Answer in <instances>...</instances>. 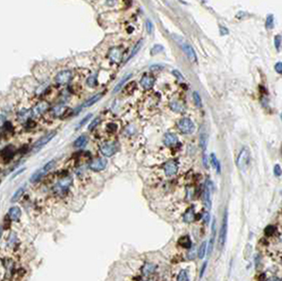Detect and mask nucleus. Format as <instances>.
<instances>
[{
    "label": "nucleus",
    "mask_w": 282,
    "mask_h": 281,
    "mask_svg": "<svg viewBox=\"0 0 282 281\" xmlns=\"http://www.w3.org/2000/svg\"><path fill=\"white\" fill-rule=\"evenodd\" d=\"M174 38L177 40V43L180 45V47L182 48V50H183V52L185 53V55L187 56V58L189 59L190 61H192V63H195V61H197V55H195L194 48H192L189 43H186L183 38H181L180 36L174 35Z\"/></svg>",
    "instance_id": "obj_1"
},
{
    "label": "nucleus",
    "mask_w": 282,
    "mask_h": 281,
    "mask_svg": "<svg viewBox=\"0 0 282 281\" xmlns=\"http://www.w3.org/2000/svg\"><path fill=\"white\" fill-rule=\"evenodd\" d=\"M228 214L227 211H225L224 212V217L222 219V225H221V229H220V235H219V248H223V246L225 245L226 242V237H227V224H228Z\"/></svg>",
    "instance_id": "obj_2"
},
{
    "label": "nucleus",
    "mask_w": 282,
    "mask_h": 281,
    "mask_svg": "<svg viewBox=\"0 0 282 281\" xmlns=\"http://www.w3.org/2000/svg\"><path fill=\"white\" fill-rule=\"evenodd\" d=\"M177 128L179 130L184 134H190L194 131V124L192 123V121L187 117H184L181 118L177 122Z\"/></svg>",
    "instance_id": "obj_3"
},
{
    "label": "nucleus",
    "mask_w": 282,
    "mask_h": 281,
    "mask_svg": "<svg viewBox=\"0 0 282 281\" xmlns=\"http://www.w3.org/2000/svg\"><path fill=\"white\" fill-rule=\"evenodd\" d=\"M248 164H249V150L246 147H243L240 151L238 159H237V165H238L239 169L245 170Z\"/></svg>",
    "instance_id": "obj_4"
},
{
    "label": "nucleus",
    "mask_w": 282,
    "mask_h": 281,
    "mask_svg": "<svg viewBox=\"0 0 282 281\" xmlns=\"http://www.w3.org/2000/svg\"><path fill=\"white\" fill-rule=\"evenodd\" d=\"M72 79V72L70 70H63L55 76V83L59 86H64L70 83Z\"/></svg>",
    "instance_id": "obj_5"
},
{
    "label": "nucleus",
    "mask_w": 282,
    "mask_h": 281,
    "mask_svg": "<svg viewBox=\"0 0 282 281\" xmlns=\"http://www.w3.org/2000/svg\"><path fill=\"white\" fill-rule=\"evenodd\" d=\"M55 134H56V132L52 131V132H49V133H46V135H43V138L39 139V140L34 144V146H33V151H34V152L39 151V150H40L41 148L43 147V146H46V144L49 143V142H50L53 138H54Z\"/></svg>",
    "instance_id": "obj_6"
},
{
    "label": "nucleus",
    "mask_w": 282,
    "mask_h": 281,
    "mask_svg": "<svg viewBox=\"0 0 282 281\" xmlns=\"http://www.w3.org/2000/svg\"><path fill=\"white\" fill-rule=\"evenodd\" d=\"M71 185H72V178L67 176V178L61 179V180L59 181L56 185H55L54 190H55V192H57V194H63L69 189V187H70Z\"/></svg>",
    "instance_id": "obj_7"
},
{
    "label": "nucleus",
    "mask_w": 282,
    "mask_h": 281,
    "mask_svg": "<svg viewBox=\"0 0 282 281\" xmlns=\"http://www.w3.org/2000/svg\"><path fill=\"white\" fill-rule=\"evenodd\" d=\"M108 58L112 61L113 63H119L123 58V50L119 47H113L109 50Z\"/></svg>",
    "instance_id": "obj_8"
},
{
    "label": "nucleus",
    "mask_w": 282,
    "mask_h": 281,
    "mask_svg": "<svg viewBox=\"0 0 282 281\" xmlns=\"http://www.w3.org/2000/svg\"><path fill=\"white\" fill-rule=\"evenodd\" d=\"M49 109V103L48 101H39L37 105H35L33 107V109L31 110V116L32 117H38L43 115L44 112Z\"/></svg>",
    "instance_id": "obj_9"
},
{
    "label": "nucleus",
    "mask_w": 282,
    "mask_h": 281,
    "mask_svg": "<svg viewBox=\"0 0 282 281\" xmlns=\"http://www.w3.org/2000/svg\"><path fill=\"white\" fill-rule=\"evenodd\" d=\"M117 146L114 142H107V143H104L103 145H101V153L105 156H112L113 154L116 152Z\"/></svg>",
    "instance_id": "obj_10"
},
{
    "label": "nucleus",
    "mask_w": 282,
    "mask_h": 281,
    "mask_svg": "<svg viewBox=\"0 0 282 281\" xmlns=\"http://www.w3.org/2000/svg\"><path fill=\"white\" fill-rule=\"evenodd\" d=\"M107 166V160L104 158H97L91 161L89 164V168L93 171H101L104 170Z\"/></svg>",
    "instance_id": "obj_11"
},
{
    "label": "nucleus",
    "mask_w": 282,
    "mask_h": 281,
    "mask_svg": "<svg viewBox=\"0 0 282 281\" xmlns=\"http://www.w3.org/2000/svg\"><path fill=\"white\" fill-rule=\"evenodd\" d=\"M154 83H155L154 76H152V75H150V74H144L143 77L141 78V81H139L142 87L146 90L151 89L153 87V85H154Z\"/></svg>",
    "instance_id": "obj_12"
},
{
    "label": "nucleus",
    "mask_w": 282,
    "mask_h": 281,
    "mask_svg": "<svg viewBox=\"0 0 282 281\" xmlns=\"http://www.w3.org/2000/svg\"><path fill=\"white\" fill-rule=\"evenodd\" d=\"M215 238H216V219L212 221V237L209 239V242L207 244V247H206V254L207 256H210L214 251V244H215Z\"/></svg>",
    "instance_id": "obj_13"
},
{
    "label": "nucleus",
    "mask_w": 282,
    "mask_h": 281,
    "mask_svg": "<svg viewBox=\"0 0 282 281\" xmlns=\"http://www.w3.org/2000/svg\"><path fill=\"white\" fill-rule=\"evenodd\" d=\"M164 171L167 176H172L177 173V164L174 161H168L165 165H164Z\"/></svg>",
    "instance_id": "obj_14"
},
{
    "label": "nucleus",
    "mask_w": 282,
    "mask_h": 281,
    "mask_svg": "<svg viewBox=\"0 0 282 281\" xmlns=\"http://www.w3.org/2000/svg\"><path fill=\"white\" fill-rule=\"evenodd\" d=\"M204 202L207 209L212 208V183L210 182H208V185H206L204 189Z\"/></svg>",
    "instance_id": "obj_15"
},
{
    "label": "nucleus",
    "mask_w": 282,
    "mask_h": 281,
    "mask_svg": "<svg viewBox=\"0 0 282 281\" xmlns=\"http://www.w3.org/2000/svg\"><path fill=\"white\" fill-rule=\"evenodd\" d=\"M169 107H170V109H171L172 111L177 112V113H182V112H184V111H185V109H186L185 104H184L183 101H177V99H174V101H170Z\"/></svg>",
    "instance_id": "obj_16"
},
{
    "label": "nucleus",
    "mask_w": 282,
    "mask_h": 281,
    "mask_svg": "<svg viewBox=\"0 0 282 281\" xmlns=\"http://www.w3.org/2000/svg\"><path fill=\"white\" fill-rule=\"evenodd\" d=\"M164 144L168 147H171V146H174L175 144H177V136L175 135L174 133H166L164 135Z\"/></svg>",
    "instance_id": "obj_17"
},
{
    "label": "nucleus",
    "mask_w": 282,
    "mask_h": 281,
    "mask_svg": "<svg viewBox=\"0 0 282 281\" xmlns=\"http://www.w3.org/2000/svg\"><path fill=\"white\" fill-rule=\"evenodd\" d=\"M9 217H10V219L12 221H17L20 219L21 217V211L19 207L17 206H13L10 208V211H9Z\"/></svg>",
    "instance_id": "obj_18"
},
{
    "label": "nucleus",
    "mask_w": 282,
    "mask_h": 281,
    "mask_svg": "<svg viewBox=\"0 0 282 281\" xmlns=\"http://www.w3.org/2000/svg\"><path fill=\"white\" fill-rule=\"evenodd\" d=\"M194 219H195L194 208V207H190V208H188L187 211H185V214H184V216H183V220H184V222H186V223H191L194 221Z\"/></svg>",
    "instance_id": "obj_19"
},
{
    "label": "nucleus",
    "mask_w": 282,
    "mask_h": 281,
    "mask_svg": "<svg viewBox=\"0 0 282 281\" xmlns=\"http://www.w3.org/2000/svg\"><path fill=\"white\" fill-rule=\"evenodd\" d=\"M67 110L68 109H67L65 105H57L52 109V114L55 117H61L63 115H65Z\"/></svg>",
    "instance_id": "obj_20"
},
{
    "label": "nucleus",
    "mask_w": 282,
    "mask_h": 281,
    "mask_svg": "<svg viewBox=\"0 0 282 281\" xmlns=\"http://www.w3.org/2000/svg\"><path fill=\"white\" fill-rule=\"evenodd\" d=\"M131 76H132V74H131V73H129V74H126L125 76H124L123 78H122L121 81H119V84H117V85L115 86V88L113 89V93H117V92H119V90H122V87H123V86L125 85V83H127L128 79H129Z\"/></svg>",
    "instance_id": "obj_21"
},
{
    "label": "nucleus",
    "mask_w": 282,
    "mask_h": 281,
    "mask_svg": "<svg viewBox=\"0 0 282 281\" xmlns=\"http://www.w3.org/2000/svg\"><path fill=\"white\" fill-rule=\"evenodd\" d=\"M88 143V138L86 135H81L79 138H77L76 140L74 141V144H73V146H74L75 148H81V147H85L86 145H87Z\"/></svg>",
    "instance_id": "obj_22"
},
{
    "label": "nucleus",
    "mask_w": 282,
    "mask_h": 281,
    "mask_svg": "<svg viewBox=\"0 0 282 281\" xmlns=\"http://www.w3.org/2000/svg\"><path fill=\"white\" fill-rule=\"evenodd\" d=\"M155 271V265L152 264V263H145L144 266L142 267V273L144 275H151V274L154 273Z\"/></svg>",
    "instance_id": "obj_23"
},
{
    "label": "nucleus",
    "mask_w": 282,
    "mask_h": 281,
    "mask_svg": "<svg viewBox=\"0 0 282 281\" xmlns=\"http://www.w3.org/2000/svg\"><path fill=\"white\" fill-rule=\"evenodd\" d=\"M101 96H103V93H98V94L94 95V96H92L91 98H89L85 104H83V105H81V107H90V106L94 105L96 101H98L99 99L101 98Z\"/></svg>",
    "instance_id": "obj_24"
},
{
    "label": "nucleus",
    "mask_w": 282,
    "mask_h": 281,
    "mask_svg": "<svg viewBox=\"0 0 282 281\" xmlns=\"http://www.w3.org/2000/svg\"><path fill=\"white\" fill-rule=\"evenodd\" d=\"M46 174V172L43 171V169L41 168V169H39V170H37L36 172H35L34 174H32V176L30 178V182L31 183H35V182H37V181H39V180H41V178Z\"/></svg>",
    "instance_id": "obj_25"
},
{
    "label": "nucleus",
    "mask_w": 282,
    "mask_h": 281,
    "mask_svg": "<svg viewBox=\"0 0 282 281\" xmlns=\"http://www.w3.org/2000/svg\"><path fill=\"white\" fill-rule=\"evenodd\" d=\"M179 244L181 245L182 247H184V248H190V246H191V241H190V238L188 236H184V237H182V238H180Z\"/></svg>",
    "instance_id": "obj_26"
},
{
    "label": "nucleus",
    "mask_w": 282,
    "mask_h": 281,
    "mask_svg": "<svg viewBox=\"0 0 282 281\" xmlns=\"http://www.w3.org/2000/svg\"><path fill=\"white\" fill-rule=\"evenodd\" d=\"M23 192H24V187H23V186H22V187H19L18 189H17L16 191L14 192V194H13L12 198H11V202H12V203L17 202V201H18L19 199H20L21 197H22Z\"/></svg>",
    "instance_id": "obj_27"
},
{
    "label": "nucleus",
    "mask_w": 282,
    "mask_h": 281,
    "mask_svg": "<svg viewBox=\"0 0 282 281\" xmlns=\"http://www.w3.org/2000/svg\"><path fill=\"white\" fill-rule=\"evenodd\" d=\"M210 163H212V167L217 169L218 173H220V171H221V166H220V162L218 161V159H217V156L215 153L210 154Z\"/></svg>",
    "instance_id": "obj_28"
},
{
    "label": "nucleus",
    "mask_w": 282,
    "mask_h": 281,
    "mask_svg": "<svg viewBox=\"0 0 282 281\" xmlns=\"http://www.w3.org/2000/svg\"><path fill=\"white\" fill-rule=\"evenodd\" d=\"M206 247H207V242L206 241H203L200 245L199 249H198V257L200 259H203L204 256L206 255Z\"/></svg>",
    "instance_id": "obj_29"
},
{
    "label": "nucleus",
    "mask_w": 282,
    "mask_h": 281,
    "mask_svg": "<svg viewBox=\"0 0 282 281\" xmlns=\"http://www.w3.org/2000/svg\"><path fill=\"white\" fill-rule=\"evenodd\" d=\"M143 43H144L143 40H139V43H137L136 45H135L134 47H133L132 51H131V53H130V55H129V59L132 58L133 56H135V55H136V53L139 52V50H141V48H142V46H143Z\"/></svg>",
    "instance_id": "obj_30"
},
{
    "label": "nucleus",
    "mask_w": 282,
    "mask_h": 281,
    "mask_svg": "<svg viewBox=\"0 0 282 281\" xmlns=\"http://www.w3.org/2000/svg\"><path fill=\"white\" fill-rule=\"evenodd\" d=\"M206 133H204V132H201L200 133V147H201V149L203 150V153L205 152V149H206Z\"/></svg>",
    "instance_id": "obj_31"
},
{
    "label": "nucleus",
    "mask_w": 282,
    "mask_h": 281,
    "mask_svg": "<svg viewBox=\"0 0 282 281\" xmlns=\"http://www.w3.org/2000/svg\"><path fill=\"white\" fill-rule=\"evenodd\" d=\"M265 26L270 30L274 28V16L273 15H267L265 20Z\"/></svg>",
    "instance_id": "obj_32"
},
{
    "label": "nucleus",
    "mask_w": 282,
    "mask_h": 281,
    "mask_svg": "<svg viewBox=\"0 0 282 281\" xmlns=\"http://www.w3.org/2000/svg\"><path fill=\"white\" fill-rule=\"evenodd\" d=\"M192 97H194V104L197 105V107L201 108L202 107V101H201V96H200V94L198 93L197 91H194V94H192Z\"/></svg>",
    "instance_id": "obj_33"
},
{
    "label": "nucleus",
    "mask_w": 282,
    "mask_h": 281,
    "mask_svg": "<svg viewBox=\"0 0 282 281\" xmlns=\"http://www.w3.org/2000/svg\"><path fill=\"white\" fill-rule=\"evenodd\" d=\"M54 166H55V161L52 160V161H50V162L46 163V164L43 167V171L46 173V172L51 171V169H53V167H54Z\"/></svg>",
    "instance_id": "obj_34"
},
{
    "label": "nucleus",
    "mask_w": 282,
    "mask_h": 281,
    "mask_svg": "<svg viewBox=\"0 0 282 281\" xmlns=\"http://www.w3.org/2000/svg\"><path fill=\"white\" fill-rule=\"evenodd\" d=\"M275 231H276V227H275L274 225H268V226H266L265 229H264V234H265L266 236H273Z\"/></svg>",
    "instance_id": "obj_35"
},
{
    "label": "nucleus",
    "mask_w": 282,
    "mask_h": 281,
    "mask_svg": "<svg viewBox=\"0 0 282 281\" xmlns=\"http://www.w3.org/2000/svg\"><path fill=\"white\" fill-rule=\"evenodd\" d=\"M177 281H187V273H186V271L182 269V271L180 272L179 275H177Z\"/></svg>",
    "instance_id": "obj_36"
},
{
    "label": "nucleus",
    "mask_w": 282,
    "mask_h": 281,
    "mask_svg": "<svg viewBox=\"0 0 282 281\" xmlns=\"http://www.w3.org/2000/svg\"><path fill=\"white\" fill-rule=\"evenodd\" d=\"M14 156V153H13V151H11V150H9L8 148L4 150H2V156H3L5 160H10L12 156Z\"/></svg>",
    "instance_id": "obj_37"
},
{
    "label": "nucleus",
    "mask_w": 282,
    "mask_h": 281,
    "mask_svg": "<svg viewBox=\"0 0 282 281\" xmlns=\"http://www.w3.org/2000/svg\"><path fill=\"white\" fill-rule=\"evenodd\" d=\"M153 29H154V26H153V23L151 22V20H149V19H148V20L146 21V30H147L148 34H152V33H153Z\"/></svg>",
    "instance_id": "obj_38"
},
{
    "label": "nucleus",
    "mask_w": 282,
    "mask_h": 281,
    "mask_svg": "<svg viewBox=\"0 0 282 281\" xmlns=\"http://www.w3.org/2000/svg\"><path fill=\"white\" fill-rule=\"evenodd\" d=\"M91 117H92V114H91V113H90V114H88V115H86L85 117H84L83 119H81V122H79V124H78V126H77V128H76V129H78V128L83 127V126L85 125L86 123H88V121L91 118Z\"/></svg>",
    "instance_id": "obj_39"
},
{
    "label": "nucleus",
    "mask_w": 282,
    "mask_h": 281,
    "mask_svg": "<svg viewBox=\"0 0 282 281\" xmlns=\"http://www.w3.org/2000/svg\"><path fill=\"white\" fill-rule=\"evenodd\" d=\"M163 50H164L163 46H161V45H156V46H154V47L152 48V50H151V54H152V55H154V54H157V53H161Z\"/></svg>",
    "instance_id": "obj_40"
},
{
    "label": "nucleus",
    "mask_w": 282,
    "mask_h": 281,
    "mask_svg": "<svg viewBox=\"0 0 282 281\" xmlns=\"http://www.w3.org/2000/svg\"><path fill=\"white\" fill-rule=\"evenodd\" d=\"M99 123H101V117H96V118H94L92 123L90 124V126H89V130H93Z\"/></svg>",
    "instance_id": "obj_41"
},
{
    "label": "nucleus",
    "mask_w": 282,
    "mask_h": 281,
    "mask_svg": "<svg viewBox=\"0 0 282 281\" xmlns=\"http://www.w3.org/2000/svg\"><path fill=\"white\" fill-rule=\"evenodd\" d=\"M274 41H275V47H276L277 50L279 51L280 50V43H281V36L280 35H276V36H275Z\"/></svg>",
    "instance_id": "obj_42"
},
{
    "label": "nucleus",
    "mask_w": 282,
    "mask_h": 281,
    "mask_svg": "<svg viewBox=\"0 0 282 281\" xmlns=\"http://www.w3.org/2000/svg\"><path fill=\"white\" fill-rule=\"evenodd\" d=\"M274 173L276 176H281V168L278 164L274 166Z\"/></svg>",
    "instance_id": "obj_43"
},
{
    "label": "nucleus",
    "mask_w": 282,
    "mask_h": 281,
    "mask_svg": "<svg viewBox=\"0 0 282 281\" xmlns=\"http://www.w3.org/2000/svg\"><path fill=\"white\" fill-rule=\"evenodd\" d=\"M95 76H90L88 78V81H87V85L88 86H90V87H94L95 86Z\"/></svg>",
    "instance_id": "obj_44"
},
{
    "label": "nucleus",
    "mask_w": 282,
    "mask_h": 281,
    "mask_svg": "<svg viewBox=\"0 0 282 281\" xmlns=\"http://www.w3.org/2000/svg\"><path fill=\"white\" fill-rule=\"evenodd\" d=\"M275 70L278 74H281L282 73V63H277L275 65Z\"/></svg>",
    "instance_id": "obj_45"
},
{
    "label": "nucleus",
    "mask_w": 282,
    "mask_h": 281,
    "mask_svg": "<svg viewBox=\"0 0 282 281\" xmlns=\"http://www.w3.org/2000/svg\"><path fill=\"white\" fill-rule=\"evenodd\" d=\"M206 267H207V262H204L203 264H202V267H201L200 277H203V276H204V274H205V271H206Z\"/></svg>",
    "instance_id": "obj_46"
},
{
    "label": "nucleus",
    "mask_w": 282,
    "mask_h": 281,
    "mask_svg": "<svg viewBox=\"0 0 282 281\" xmlns=\"http://www.w3.org/2000/svg\"><path fill=\"white\" fill-rule=\"evenodd\" d=\"M116 125L115 124H109V125L107 126V129L109 130L110 132H114L115 130H116Z\"/></svg>",
    "instance_id": "obj_47"
},
{
    "label": "nucleus",
    "mask_w": 282,
    "mask_h": 281,
    "mask_svg": "<svg viewBox=\"0 0 282 281\" xmlns=\"http://www.w3.org/2000/svg\"><path fill=\"white\" fill-rule=\"evenodd\" d=\"M210 221V214L209 212H205V214H204V222L206 223V224H208Z\"/></svg>",
    "instance_id": "obj_48"
},
{
    "label": "nucleus",
    "mask_w": 282,
    "mask_h": 281,
    "mask_svg": "<svg viewBox=\"0 0 282 281\" xmlns=\"http://www.w3.org/2000/svg\"><path fill=\"white\" fill-rule=\"evenodd\" d=\"M172 74H174L175 76L177 77V78H180V79H183V76H182V73H180L179 71H177V70H174V71H172Z\"/></svg>",
    "instance_id": "obj_49"
},
{
    "label": "nucleus",
    "mask_w": 282,
    "mask_h": 281,
    "mask_svg": "<svg viewBox=\"0 0 282 281\" xmlns=\"http://www.w3.org/2000/svg\"><path fill=\"white\" fill-rule=\"evenodd\" d=\"M203 165H204V167H207V166H208V164H207V158H206V156H205V152L203 153Z\"/></svg>",
    "instance_id": "obj_50"
},
{
    "label": "nucleus",
    "mask_w": 282,
    "mask_h": 281,
    "mask_svg": "<svg viewBox=\"0 0 282 281\" xmlns=\"http://www.w3.org/2000/svg\"><path fill=\"white\" fill-rule=\"evenodd\" d=\"M268 281H281L279 278H277V277H272L270 279H268Z\"/></svg>",
    "instance_id": "obj_51"
},
{
    "label": "nucleus",
    "mask_w": 282,
    "mask_h": 281,
    "mask_svg": "<svg viewBox=\"0 0 282 281\" xmlns=\"http://www.w3.org/2000/svg\"><path fill=\"white\" fill-rule=\"evenodd\" d=\"M2 237V227H0V239H1Z\"/></svg>",
    "instance_id": "obj_52"
},
{
    "label": "nucleus",
    "mask_w": 282,
    "mask_h": 281,
    "mask_svg": "<svg viewBox=\"0 0 282 281\" xmlns=\"http://www.w3.org/2000/svg\"><path fill=\"white\" fill-rule=\"evenodd\" d=\"M146 281H151V280H146Z\"/></svg>",
    "instance_id": "obj_53"
}]
</instances>
